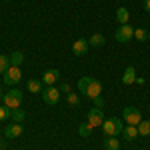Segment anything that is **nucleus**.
Listing matches in <instances>:
<instances>
[{"instance_id": "nucleus-1", "label": "nucleus", "mask_w": 150, "mask_h": 150, "mask_svg": "<svg viewBox=\"0 0 150 150\" xmlns=\"http://www.w3.org/2000/svg\"><path fill=\"white\" fill-rule=\"evenodd\" d=\"M78 90L94 100L96 96H102V84L96 78H92V76H82L78 80Z\"/></svg>"}, {"instance_id": "nucleus-2", "label": "nucleus", "mask_w": 150, "mask_h": 150, "mask_svg": "<svg viewBox=\"0 0 150 150\" xmlns=\"http://www.w3.org/2000/svg\"><path fill=\"white\" fill-rule=\"evenodd\" d=\"M102 130H104L106 136H118L124 130V126H122V122L118 118H108V120L102 122Z\"/></svg>"}, {"instance_id": "nucleus-3", "label": "nucleus", "mask_w": 150, "mask_h": 150, "mask_svg": "<svg viewBox=\"0 0 150 150\" xmlns=\"http://www.w3.org/2000/svg\"><path fill=\"white\" fill-rule=\"evenodd\" d=\"M2 100H4V104L8 108H20L22 106V90L12 88V90H8V92L2 96Z\"/></svg>"}, {"instance_id": "nucleus-4", "label": "nucleus", "mask_w": 150, "mask_h": 150, "mask_svg": "<svg viewBox=\"0 0 150 150\" xmlns=\"http://www.w3.org/2000/svg\"><path fill=\"white\" fill-rule=\"evenodd\" d=\"M122 116H124V122H126V124H132V126H138L140 120H142L140 110H138V108H134V106H126L124 112H122Z\"/></svg>"}, {"instance_id": "nucleus-5", "label": "nucleus", "mask_w": 150, "mask_h": 150, "mask_svg": "<svg viewBox=\"0 0 150 150\" xmlns=\"http://www.w3.org/2000/svg\"><path fill=\"white\" fill-rule=\"evenodd\" d=\"M132 36H134V28H132L130 24H120V28L116 30L114 38L118 40V42H122V44H124V42H128Z\"/></svg>"}, {"instance_id": "nucleus-6", "label": "nucleus", "mask_w": 150, "mask_h": 150, "mask_svg": "<svg viewBox=\"0 0 150 150\" xmlns=\"http://www.w3.org/2000/svg\"><path fill=\"white\" fill-rule=\"evenodd\" d=\"M42 100L46 104H50V106H54V104H58V100H60V90L58 88H54V86H48L46 90H42Z\"/></svg>"}, {"instance_id": "nucleus-7", "label": "nucleus", "mask_w": 150, "mask_h": 150, "mask_svg": "<svg viewBox=\"0 0 150 150\" xmlns=\"http://www.w3.org/2000/svg\"><path fill=\"white\" fill-rule=\"evenodd\" d=\"M22 78V74H20V68L18 66H10V68L4 72V82L8 84V86H14V84H18Z\"/></svg>"}, {"instance_id": "nucleus-8", "label": "nucleus", "mask_w": 150, "mask_h": 150, "mask_svg": "<svg viewBox=\"0 0 150 150\" xmlns=\"http://www.w3.org/2000/svg\"><path fill=\"white\" fill-rule=\"evenodd\" d=\"M102 122H104V116H102V110H100V108L88 110V124H90L92 128L102 126Z\"/></svg>"}, {"instance_id": "nucleus-9", "label": "nucleus", "mask_w": 150, "mask_h": 150, "mask_svg": "<svg viewBox=\"0 0 150 150\" xmlns=\"http://www.w3.org/2000/svg\"><path fill=\"white\" fill-rule=\"evenodd\" d=\"M88 48H90L88 40L80 38V40H76V42L72 44V54H74V56H84V54L88 52Z\"/></svg>"}, {"instance_id": "nucleus-10", "label": "nucleus", "mask_w": 150, "mask_h": 150, "mask_svg": "<svg viewBox=\"0 0 150 150\" xmlns=\"http://www.w3.org/2000/svg\"><path fill=\"white\" fill-rule=\"evenodd\" d=\"M58 78H60V72H58L56 68H54V70H46V72L42 74V84L52 86L54 82H58Z\"/></svg>"}, {"instance_id": "nucleus-11", "label": "nucleus", "mask_w": 150, "mask_h": 150, "mask_svg": "<svg viewBox=\"0 0 150 150\" xmlns=\"http://www.w3.org/2000/svg\"><path fill=\"white\" fill-rule=\"evenodd\" d=\"M22 134V124L20 122H14L10 126H6V138H16V136H20Z\"/></svg>"}, {"instance_id": "nucleus-12", "label": "nucleus", "mask_w": 150, "mask_h": 150, "mask_svg": "<svg viewBox=\"0 0 150 150\" xmlns=\"http://www.w3.org/2000/svg\"><path fill=\"white\" fill-rule=\"evenodd\" d=\"M122 82H124V84H134V82H136V70H134V66H128V68L124 70Z\"/></svg>"}, {"instance_id": "nucleus-13", "label": "nucleus", "mask_w": 150, "mask_h": 150, "mask_svg": "<svg viewBox=\"0 0 150 150\" xmlns=\"http://www.w3.org/2000/svg\"><path fill=\"white\" fill-rule=\"evenodd\" d=\"M122 134H124V138H126V140H134L136 136H140V134H138V128H136V126H132V124L124 126Z\"/></svg>"}, {"instance_id": "nucleus-14", "label": "nucleus", "mask_w": 150, "mask_h": 150, "mask_svg": "<svg viewBox=\"0 0 150 150\" xmlns=\"http://www.w3.org/2000/svg\"><path fill=\"white\" fill-rule=\"evenodd\" d=\"M104 148L106 150H120V142H118L116 136H106V140H104Z\"/></svg>"}, {"instance_id": "nucleus-15", "label": "nucleus", "mask_w": 150, "mask_h": 150, "mask_svg": "<svg viewBox=\"0 0 150 150\" xmlns=\"http://www.w3.org/2000/svg\"><path fill=\"white\" fill-rule=\"evenodd\" d=\"M88 44H90V46H94V48H100V46H104V44H106V38H104L102 34H92V38L88 40Z\"/></svg>"}, {"instance_id": "nucleus-16", "label": "nucleus", "mask_w": 150, "mask_h": 150, "mask_svg": "<svg viewBox=\"0 0 150 150\" xmlns=\"http://www.w3.org/2000/svg\"><path fill=\"white\" fill-rule=\"evenodd\" d=\"M26 86H28L30 92H34V94L42 92V80H28V82H26Z\"/></svg>"}, {"instance_id": "nucleus-17", "label": "nucleus", "mask_w": 150, "mask_h": 150, "mask_svg": "<svg viewBox=\"0 0 150 150\" xmlns=\"http://www.w3.org/2000/svg\"><path fill=\"white\" fill-rule=\"evenodd\" d=\"M128 18H130V14H128L126 8H118L116 10V20L120 24H128Z\"/></svg>"}, {"instance_id": "nucleus-18", "label": "nucleus", "mask_w": 150, "mask_h": 150, "mask_svg": "<svg viewBox=\"0 0 150 150\" xmlns=\"http://www.w3.org/2000/svg\"><path fill=\"white\" fill-rule=\"evenodd\" d=\"M136 128H138L140 136H148L150 134V120H140V124Z\"/></svg>"}, {"instance_id": "nucleus-19", "label": "nucleus", "mask_w": 150, "mask_h": 150, "mask_svg": "<svg viewBox=\"0 0 150 150\" xmlns=\"http://www.w3.org/2000/svg\"><path fill=\"white\" fill-rule=\"evenodd\" d=\"M22 62H24V54L22 52H14V54H10V66H18V68H20Z\"/></svg>"}, {"instance_id": "nucleus-20", "label": "nucleus", "mask_w": 150, "mask_h": 150, "mask_svg": "<svg viewBox=\"0 0 150 150\" xmlns=\"http://www.w3.org/2000/svg\"><path fill=\"white\" fill-rule=\"evenodd\" d=\"M8 68H10V56L0 54V74H4Z\"/></svg>"}, {"instance_id": "nucleus-21", "label": "nucleus", "mask_w": 150, "mask_h": 150, "mask_svg": "<svg viewBox=\"0 0 150 150\" xmlns=\"http://www.w3.org/2000/svg\"><path fill=\"white\" fill-rule=\"evenodd\" d=\"M134 38H136L138 42H146V40H148V32H146L144 28H136V30H134Z\"/></svg>"}, {"instance_id": "nucleus-22", "label": "nucleus", "mask_w": 150, "mask_h": 150, "mask_svg": "<svg viewBox=\"0 0 150 150\" xmlns=\"http://www.w3.org/2000/svg\"><path fill=\"white\" fill-rule=\"evenodd\" d=\"M24 110H20V108H12V114H10V118L14 120V122H22L24 120Z\"/></svg>"}, {"instance_id": "nucleus-23", "label": "nucleus", "mask_w": 150, "mask_h": 150, "mask_svg": "<svg viewBox=\"0 0 150 150\" xmlns=\"http://www.w3.org/2000/svg\"><path fill=\"white\" fill-rule=\"evenodd\" d=\"M78 132H80V136H84V138H88L90 134H92V126L86 122V124H80V128H78Z\"/></svg>"}, {"instance_id": "nucleus-24", "label": "nucleus", "mask_w": 150, "mask_h": 150, "mask_svg": "<svg viewBox=\"0 0 150 150\" xmlns=\"http://www.w3.org/2000/svg\"><path fill=\"white\" fill-rule=\"evenodd\" d=\"M66 100H68L70 106H78V104H80V96L76 92H68V98H66Z\"/></svg>"}, {"instance_id": "nucleus-25", "label": "nucleus", "mask_w": 150, "mask_h": 150, "mask_svg": "<svg viewBox=\"0 0 150 150\" xmlns=\"http://www.w3.org/2000/svg\"><path fill=\"white\" fill-rule=\"evenodd\" d=\"M12 114V108H8L6 104L4 106H0V120H6V118H10Z\"/></svg>"}, {"instance_id": "nucleus-26", "label": "nucleus", "mask_w": 150, "mask_h": 150, "mask_svg": "<svg viewBox=\"0 0 150 150\" xmlns=\"http://www.w3.org/2000/svg\"><path fill=\"white\" fill-rule=\"evenodd\" d=\"M94 106L100 108V110L104 108V98H102V96H96V98H94Z\"/></svg>"}, {"instance_id": "nucleus-27", "label": "nucleus", "mask_w": 150, "mask_h": 150, "mask_svg": "<svg viewBox=\"0 0 150 150\" xmlns=\"http://www.w3.org/2000/svg\"><path fill=\"white\" fill-rule=\"evenodd\" d=\"M60 90H62V92H70V86H68V84H62Z\"/></svg>"}, {"instance_id": "nucleus-28", "label": "nucleus", "mask_w": 150, "mask_h": 150, "mask_svg": "<svg viewBox=\"0 0 150 150\" xmlns=\"http://www.w3.org/2000/svg\"><path fill=\"white\" fill-rule=\"evenodd\" d=\"M144 10L150 12V0H144Z\"/></svg>"}, {"instance_id": "nucleus-29", "label": "nucleus", "mask_w": 150, "mask_h": 150, "mask_svg": "<svg viewBox=\"0 0 150 150\" xmlns=\"http://www.w3.org/2000/svg\"><path fill=\"white\" fill-rule=\"evenodd\" d=\"M2 96H4V94H2V90H0V100H2Z\"/></svg>"}, {"instance_id": "nucleus-30", "label": "nucleus", "mask_w": 150, "mask_h": 150, "mask_svg": "<svg viewBox=\"0 0 150 150\" xmlns=\"http://www.w3.org/2000/svg\"><path fill=\"white\" fill-rule=\"evenodd\" d=\"M148 40H150V32H148Z\"/></svg>"}]
</instances>
